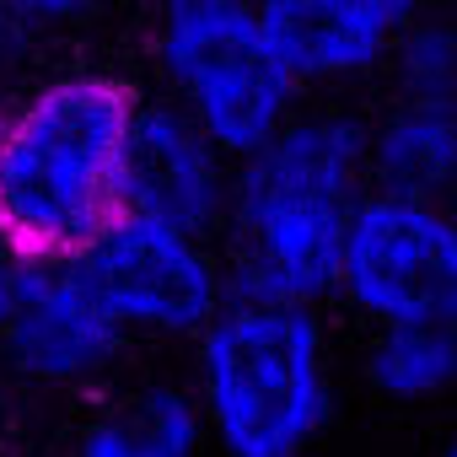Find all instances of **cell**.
I'll return each mask as SVG.
<instances>
[{"mask_svg": "<svg viewBox=\"0 0 457 457\" xmlns=\"http://www.w3.org/2000/svg\"><path fill=\"white\" fill-rule=\"evenodd\" d=\"M76 264L119 328L145 345H194L232 302V270L215 237L140 210H124Z\"/></svg>", "mask_w": 457, "mask_h": 457, "instance_id": "5b68a950", "label": "cell"}, {"mask_svg": "<svg viewBox=\"0 0 457 457\" xmlns=\"http://www.w3.org/2000/svg\"><path fill=\"white\" fill-rule=\"evenodd\" d=\"M441 457H457V425H452V436H446V446H441Z\"/></svg>", "mask_w": 457, "mask_h": 457, "instance_id": "e0dca14e", "label": "cell"}, {"mask_svg": "<svg viewBox=\"0 0 457 457\" xmlns=\"http://www.w3.org/2000/svg\"><path fill=\"white\" fill-rule=\"evenodd\" d=\"M355 371L387 409H441L457 398V328H366Z\"/></svg>", "mask_w": 457, "mask_h": 457, "instance_id": "7c38bea8", "label": "cell"}, {"mask_svg": "<svg viewBox=\"0 0 457 457\" xmlns=\"http://www.w3.org/2000/svg\"><path fill=\"white\" fill-rule=\"evenodd\" d=\"M33 270H38V259L0 226V334L12 328V318H17V307H22L28 286H33Z\"/></svg>", "mask_w": 457, "mask_h": 457, "instance_id": "5bb4252c", "label": "cell"}, {"mask_svg": "<svg viewBox=\"0 0 457 457\" xmlns=\"http://www.w3.org/2000/svg\"><path fill=\"white\" fill-rule=\"evenodd\" d=\"M371 194L366 119L302 108L275 140L237 162L220 253L232 296L323 307L339 296L350 226Z\"/></svg>", "mask_w": 457, "mask_h": 457, "instance_id": "6da1fadb", "label": "cell"}, {"mask_svg": "<svg viewBox=\"0 0 457 457\" xmlns=\"http://www.w3.org/2000/svg\"><path fill=\"white\" fill-rule=\"evenodd\" d=\"M140 92L113 71H54L6 103L0 226L33 259H81L124 215Z\"/></svg>", "mask_w": 457, "mask_h": 457, "instance_id": "7a4b0ae2", "label": "cell"}, {"mask_svg": "<svg viewBox=\"0 0 457 457\" xmlns=\"http://www.w3.org/2000/svg\"><path fill=\"white\" fill-rule=\"evenodd\" d=\"M129 345L135 339L103 307L76 259H38L12 328L0 334L12 371L44 393H92Z\"/></svg>", "mask_w": 457, "mask_h": 457, "instance_id": "52a82bcc", "label": "cell"}, {"mask_svg": "<svg viewBox=\"0 0 457 457\" xmlns=\"http://www.w3.org/2000/svg\"><path fill=\"white\" fill-rule=\"evenodd\" d=\"M420 0H259V22L302 92H350L387 76Z\"/></svg>", "mask_w": 457, "mask_h": 457, "instance_id": "ba28073f", "label": "cell"}, {"mask_svg": "<svg viewBox=\"0 0 457 457\" xmlns=\"http://www.w3.org/2000/svg\"><path fill=\"white\" fill-rule=\"evenodd\" d=\"M210 430L188 382H140L119 398H103L81 425L71 457H204Z\"/></svg>", "mask_w": 457, "mask_h": 457, "instance_id": "8fae6325", "label": "cell"}, {"mask_svg": "<svg viewBox=\"0 0 457 457\" xmlns=\"http://www.w3.org/2000/svg\"><path fill=\"white\" fill-rule=\"evenodd\" d=\"M334 302L366 328H457V199L371 188Z\"/></svg>", "mask_w": 457, "mask_h": 457, "instance_id": "8992f818", "label": "cell"}, {"mask_svg": "<svg viewBox=\"0 0 457 457\" xmlns=\"http://www.w3.org/2000/svg\"><path fill=\"white\" fill-rule=\"evenodd\" d=\"M0 140H6V97H0Z\"/></svg>", "mask_w": 457, "mask_h": 457, "instance_id": "ac0fdd59", "label": "cell"}, {"mask_svg": "<svg viewBox=\"0 0 457 457\" xmlns=\"http://www.w3.org/2000/svg\"><path fill=\"white\" fill-rule=\"evenodd\" d=\"M6 6L28 33H65V28H81L87 17H97L103 0H6Z\"/></svg>", "mask_w": 457, "mask_h": 457, "instance_id": "9a60e30c", "label": "cell"}, {"mask_svg": "<svg viewBox=\"0 0 457 457\" xmlns=\"http://www.w3.org/2000/svg\"><path fill=\"white\" fill-rule=\"evenodd\" d=\"M387 81H393V97L457 103V17H420L398 44Z\"/></svg>", "mask_w": 457, "mask_h": 457, "instance_id": "4fadbf2b", "label": "cell"}, {"mask_svg": "<svg viewBox=\"0 0 457 457\" xmlns=\"http://www.w3.org/2000/svg\"><path fill=\"white\" fill-rule=\"evenodd\" d=\"M22 44H28V28L12 17V6L0 0V87L17 76V60H22Z\"/></svg>", "mask_w": 457, "mask_h": 457, "instance_id": "2e32d148", "label": "cell"}, {"mask_svg": "<svg viewBox=\"0 0 457 457\" xmlns=\"http://www.w3.org/2000/svg\"><path fill=\"white\" fill-rule=\"evenodd\" d=\"M188 387L215 457H312L339 420L323 307L232 296L188 345Z\"/></svg>", "mask_w": 457, "mask_h": 457, "instance_id": "3957f363", "label": "cell"}, {"mask_svg": "<svg viewBox=\"0 0 457 457\" xmlns=\"http://www.w3.org/2000/svg\"><path fill=\"white\" fill-rule=\"evenodd\" d=\"M232 183H237L232 151H220L178 103L140 97L124 156V210L220 237L226 210H232Z\"/></svg>", "mask_w": 457, "mask_h": 457, "instance_id": "9c48e42d", "label": "cell"}, {"mask_svg": "<svg viewBox=\"0 0 457 457\" xmlns=\"http://www.w3.org/2000/svg\"><path fill=\"white\" fill-rule=\"evenodd\" d=\"M371 188L457 199V103L441 97H387L366 124Z\"/></svg>", "mask_w": 457, "mask_h": 457, "instance_id": "30bf717a", "label": "cell"}, {"mask_svg": "<svg viewBox=\"0 0 457 457\" xmlns=\"http://www.w3.org/2000/svg\"><path fill=\"white\" fill-rule=\"evenodd\" d=\"M151 60L167 103L237 162L275 140L307 97L259 22V0H151Z\"/></svg>", "mask_w": 457, "mask_h": 457, "instance_id": "277c9868", "label": "cell"}]
</instances>
